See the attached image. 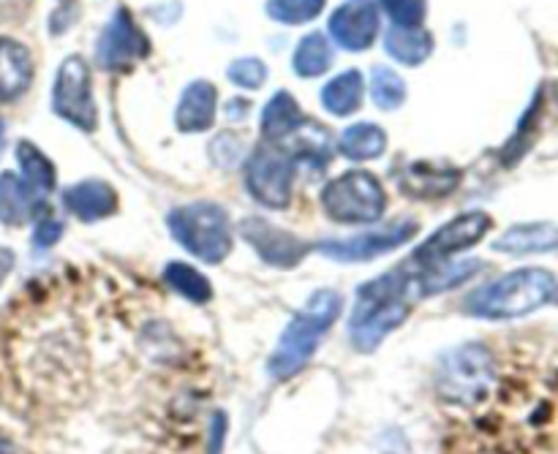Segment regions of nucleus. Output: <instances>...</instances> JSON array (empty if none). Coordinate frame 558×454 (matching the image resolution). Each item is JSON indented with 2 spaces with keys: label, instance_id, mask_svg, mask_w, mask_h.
<instances>
[{
  "label": "nucleus",
  "instance_id": "nucleus-1",
  "mask_svg": "<svg viewBox=\"0 0 558 454\" xmlns=\"http://www.w3.org/2000/svg\"><path fill=\"white\" fill-rule=\"evenodd\" d=\"M343 308V297L336 289H322L308 297V303L294 314L278 341L276 352L267 359V373L276 381H287L298 376L305 365L314 359L319 341L327 335L332 324L338 321Z\"/></svg>",
  "mask_w": 558,
  "mask_h": 454
},
{
  "label": "nucleus",
  "instance_id": "nucleus-2",
  "mask_svg": "<svg viewBox=\"0 0 558 454\" xmlns=\"http://www.w3.org/2000/svg\"><path fill=\"white\" fill-rule=\"evenodd\" d=\"M558 283L554 272L526 267L501 275L499 281L469 294L466 314L477 319H518L556 299Z\"/></svg>",
  "mask_w": 558,
  "mask_h": 454
},
{
  "label": "nucleus",
  "instance_id": "nucleus-3",
  "mask_svg": "<svg viewBox=\"0 0 558 454\" xmlns=\"http://www.w3.org/2000/svg\"><path fill=\"white\" fill-rule=\"evenodd\" d=\"M496 386V359L480 343L456 348L436 370V392L452 406L474 408L490 397Z\"/></svg>",
  "mask_w": 558,
  "mask_h": 454
},
{
  "label": "nucleus",
  "instance_id": "nucleus-4",
  "mask_svg": "<svg viewBox=\"0 0 558 454\" xmlns=\"http://www.w3.org/2000/svg\"><path fill=\"white\" fill-rule=\"evenodd\" d=\"M172 237L207 265H221L232 250V226L223 207L213 201H191L178 207L167 218Z\"/></svg>",
  "mask_w": 558,
  "mask_h": 454
},
{
  "label": "nucleus",
  "instance_id": "nucleus-5",
  "mask_svg": "<svg viewBox=\"0 0 558 454\" xmlns=\"http://www.w3.org/2000/svg\"><path fill=\"white\" fill-rule=\"evenodd\" d=\"M322 207L336 223H374L385 216L387 194L371 172H347L325 185Z\"/></svg>",
  "mask_w": 558,
  "mask_h": 454
},
{
  "label": "nucleus",
  "instance_id": "nucleus-6",
  "mask_svg": "<svg viewBox=\"0 0 558 454\" xmlns=\"http://www.w3.org/2000/svg\"><path fill=\"white\" fill-rule=\"evenodd\" d=\"M52 109L58 118L71 123L74 128L93 134L98 125L96 98H93L90 69L80 54H71L60 63L58 76H54Z\"/></svg>",
  "mask_w": 558,
  "mask_h": 454
},
{
  "label": "nucleus",
  "instance_id": "nucleus-7",
  "mask_svg": "<svg viewBox=\"0 0 558 454\" xmlns=\"http://www.w3.org/2000/svg\"><path fill=\"white\" fill-rule=\"evenodd\" d=\"M294 174H298V167H294V158L289 152L262 145L248 158L245 185L259 205L270 207V210H283L292 201Z\"/></svg>",
  "mask_w": 558,
  "mask_h": 454
},
{
  "label": "nucleus",
  "instance_id": "nucleus-8",
  "mask_svg": "<svg viewBox=\"0 0 558 454\" xmlns=\"http://www.w3.org/2000/svg\"><path fill=\"white\" fill-rule=\"evenodd\" d=\"M150 54V38L134 22L129 9H118L96 44V63L104 71H129Z\"/></svg>",
  "mask_w": 558,
  "mask_h": 454
},
{
  "label": "nucleus",
  "instance_id": "nucleus-9",
  "mask_svg": "<svg viewBox=\"0 0 558 454\" xmlns=\"http://www.w3.org/2000/svg\"><path fill=\"white\" fill-rule=\"evenodd\" d=\"M494 221H490L488 212H463V216L452 218L450 223L439 229L436 234H430L428 243L420 245L412 254V265H434V261L450 259V256L461 254V250L477 245L485 234L490 232Z\"/></svg>",
  "mask_w": 558,
  "mask_h": 454
},
{
  "label": "nucleus",
  "instance_id": "nucleus-10",
  "mask_svg": "<svg viewBox=\"0 0 558 454\" xmlns=\"http://www.w3.org/2000/svg\"><path fill=\"white\" fill-rule=\"evenodd\" d=\"M414 234H417V223L398 221L392 223V226L379 229V232L357 234V237H349V240H330V243H319L316 245V250H319L322 256H327V259L352 265V261H368L381 254H390V250H398L401 245H407Z\"/></svg>",
  "mask_w": 558,
  "mask_h": 454
},
{
  "label": "nucleus",
  "instance_id": "nucleus-11",
  "mask_svg": "<svg viewBox=\"0 0 558 454\" xmlns=\"http://www.w3.org/2000/svg\"><path fill=\"white\" fill-rule=\"evenodd\" d=\"M240 234L262 256V261H267L270 267H283V270L298 267L311 250L298 234L272 226L265 218H245L240 223Z\"/></svg>",
  "mask_w": 558,
  "mask_h": 454
},
{
  "label": "nucleus",
  "instance_id": "nucleus-12",
  "mask_svg": "<svg viewBox=\"0 0 558 454\" xmlns=\"http://www.w3.org/2000/svg\"><path fill=\"white\" fill-rule=\"evenodd\" d=\"M379 9L371 0H352L330 16V36L349 52H363L379 36Z\"/></svg>",
  "mask_w": 558,
  "mask_h": 454
},
{
  "label": "nucleus",
  "instance_id": "nucleus-13",
  "mask_svg": "<svg viewBox=\"0 0 558 454\" xmlns=\"http://www.w3.org/2000/svg\"><path fill=\"white\" fill-rule=\"evenodd\" d=\"M458 185H461V169L447 167V163L414 161L398 174V188L420 201L445 199Z\"/></svg>",
  "mask_w": 558,
  "mask_h": 454
},
{
  "label": "nucleus",
  "instance_id": "nucleus-14",
  "mask_svg": "<svg viewBox=\"0 0 558 454\" xmlns=\"http://www.w3.org/2000/svg\"><path fill=\"white\" fill-rule=\"evenodd\" d=\"M63 201L80 221L96 223L118 212V194L104 180H82L63 191Z\"/></svg>",
  "mask_w": 558,
  "mask_h": 454
},
{
  "label": "nucleus",
  "instance_id": "nucleus-15",
  "mask_svg": "<svg viewBox=\"0 0 558 454\" xmlns=\"http://www.w3.org/2000/svg\"><path fill=\"white\" fill-rule=\"evenodd\" d=\"M216 103H218V90L216 85L205 79L191 82L183 90L178 103V112H174V123L183 134H202V131L213 128V120H216Z\"/></svg>",
  "mask_w": 558,
  "mask_h": 454
},
{
  "label": "nucleus",
  "instance_id": "nucleus-16",
  "mask_svg": "<svg viewBox=\"0 0 558 454\" xmlns=\"http://www.w3.org/2000/svg\"><path fill=\"white\" fill-rule=\"evenodd\" d=\"M409 316H412V299H401V303H392L387 305V308L376 310V314L357 321V324H349L354 348L365 354L376 352V348L381 346V341H385L392 330H398Z\"/></svg>",
  "mask_w": 558,
  "mask_h": 454
},
{
  "label": "nucleus",
  "instance_id": "nucleus-17",
  "mask_svg": "<svg viewBox=\"0 0 558 454\" xmlns=\"http://www.w3.org/2000/svg\"><path fill=\"white\" fill-rule=\"evenodd\" d=\"M33 82V58L25 44L0 38V101H16Z\"/></svg>",
  "mask_w": 558,
  "mask_h": 454
},
{
  "label": "nucleus",
  "instance_id": "nucleus-18",
  "mask_svg": "<svg viewBox=\"0 0 558 454\" xmlns=\"http://www.w3.org/2000/svg\"><path fill=\"white\" fill-rule=\"evenodd\" d=\"M494 248L512 256L548 254V250L558 248V226L550 221L521 223V226L507 229V232L496 240Z\"/></svg>",
  "mask_w": 558,
  "mask_h": 454
},
{
  "label": "nucleus",
  "instance_id": "nucleus-19",
  "mask_svg": "<svg viewBox=\"0 0 558 454\" xmlns=\"http://www.w3.org/2000/svg\"><path fill=\"white\" fill-rule=\"evenodd\" d=\"M480 272V261H434L425 265L423 270L414 272V294L417 297H430V294H441L447 289H456L466 283Z\"/></svg>",
  "mask_w": 558,
  "mask_h": 454
},
{
  "label": "nucleus",
  "instance_id": "nucleus-20",
  "mask_svg": "<svg viewBox=\"0 0 558 454\" xmlns=\"http://www.w3.org/2000/svg\"><path fill=\"white\" fill-rule=\"evenodd\" d=\"M365 98V79L357 69H349L343 74L332 76L325 87H322V107L336 118H349L363 107Z\"/></svg>",
  "mask_w": 558,
  "mask_h": 454
},
{
  "label": "nucleus",
  "instance_id": "nucleus-21",
  "mask_svg": "<svg viewBox=\"0 0 558 454\" xmlns=\"http://www.w3.org/2000/svg\"><path fill=\"white\" fill-rule=\"evenodd\" d=\"M298 125H303V109L294 101L292 93L278 90L262 112V134L270 142H281L289 139L298 131Z\"/></svg>",
  "mask_w": 558,
  "mask_h": 454
},
{
  "label": "nucleus",
  "instance_id": "nucleus-22",
  "mask_svg": "<svg viewBox=\"0 0 558 454\" xmlns=\"http://www.w3.org/2000/svg\"><path fill=\"white\" fill-rule=\"evenodd\" d=\"M385 49L403 65H420L434 54V36L425 27L392 25L385 36Z\"/></svg>",
  "mask_w": 558,
  "mask_h": 454
},
{
  "label": "nucleus",
  "instance_id": "nucleus-23",
  "mask_svg": "<svg viewBox=\"0 0 558 454\" xmlns=\"http://www.w3.org/2000/svg\"><path fill=\"white\" fill-rule=\"evenodd\" d=\"M38 196L27 188V183L16 174H0V223L5 226H20L36 210Z\"/></svg>",
  "mask_w": 558,
  "mask_h": 454
},
{
  "label": "nucleus",
  "instance_id": "nucleus-24",
  "mask_svg": "<svg viewBox=\"0 0 558 454\" xmlns=\"http://www.w3.org/2000/svg\"><path fill=\"white\" fill-rule=\"evenodd\" d=\"M341 156L349 161H374V158L385 156L387 150V134L374 123H357L349 125L341 134Z\"/></svg>",
  "mask_w": 558,
  "mask_h": 454
},
{
  "label": "nucleus",
  "instance_id": "nucleus-25",
  "mask_svg": "<svg viewBox=\"0 0 558 454\" xmlns=\"http://www.w3.org/2000/svg\"><path fill=\"white\" fill-rule=\"evenodd\" d=\"M332 44L325 33H308V36L300 38L298 49H294V74L303 76V79H314L322 76L332 65Z\"/></svg>",
  "mask_w": 558,
  "mask_h": 454
},
{
  "label": "nucleus",
  "instance_id": "nucleus-26",
  "mask_svg": "<svg viewBox=\"0 0 558 454\" xmlns=\"http://www.w3.org/2000/svg\"><path fill=\"white\" fill-rule=\"evenodd\" d=\"M16 161H20L22 180L27 183V188L36 196H47L49 191L58 183V172H54V163L38 150L31 142H20L16 145Z\"/></svg>",
  "mask_w": 558,
  "mask_h": 454
},
{
  "label": "nucleus",
  "instance_id": "nucleus-27",
  "mask_svg": "<svg viewBox=\"0 0 558 454\" xmlns=\"http://www.w3.org/2000/svg\"><path fill=\"white\" fill-rule=\"evenodd\" d=\"M163 281H167L174 292L183 294L185 299H191V303L196 305H205L213 299L210 281H207L199 270L183 265V261H172V265H167V270H163Z\"/></svg>",
  "mask_w": 558,
  "mask_h": 454
},
{
  "label": "nucleus",
  "instance_id": "nucleus-28",
  "mask_svg": "<svg viewBox=\"0 0 558 454\" xmlns=\"http://www.w3.org/2000/svg\"><path fill=\"white\" fill-rule=\"evenodd\" d=\"M371 96H374L376 107L392 112V109L403 107V101H407V82H403L398 71L376 65L371 71Z\"/></svg>",
  "mask_w": 558,
  "mask_h": 454
},
{
  "label": "nucleus",
  "instance_id": "nucleus-29",
  "mask_svg": "<svg viewBox=\"0 0 558 454\" xmlns=\"http://www.w3.org/2000/svg\"><path fill=\"white\" fill-rule=\"evenodd\" d=\"M327 0H267V16L281 25H303L316 20Z\"/></svg>",
  "mask_w": 558,
  "mask_h": 454
},
{
  "label": "nucleus",
  "instance_id": "nucleus-30",
  "mask_svg": "<svg viewBox=\"0 0 558 454\" xmlns=\"http://www.w3.org/2000/svg\"><path fill=\"white\" fill-rule=\"evenodd\" d=\"M381 9L387 11L392 25L398 27H423L428 3L425 0H379Z\"/></svg>",
  "mask_w": 558,
  "mask_h": 454
},
{
  "label": "nucleus",
  "instance_id": "nucleus-31",
  "mask_svg": "<svg viewBox=\"0 0 558 454\" xmlns=\"http://www.w3.org/2000/svg\"><path fill=\"white\" fill-rule=\"evenodd\" d=\"M227 76L232 85L243 87V90H256V87L265 85L267 65H265V60H259V58H240L229 65Z\"/></svg>",
  "mask_w": 558,
  "mask_h": 454
},
{
  "label": "nucleus",
  "instance_id": "nucleus-32",
  "mask_svg": "<svg viewBox=\"0 0 558 454\" xmlns=\"http://www.w3.org/2000/svg\"><path fill=\"white\" fill-rule=\"evenodd\" d=\"M240 156H243V142H240L234 134H221L213 139L210 158L218 163V167L223 169L234 167V163L240 161Z\"/></svg>",
  "mask_w": 558,
  "mask_h": 454
},
{
  "label": "nucleus",
  "instance_id": "nucleus-33",
  "mask_svg": "<svg viewBox=\"0 0 558 454\" xmlns=\"http://www.w3.org/2000/svg\"><path fill=\"white\" fill-rule=\"evenodd\" d=\"M60 234H63V223L54 221V218H41L36 226V234H33V243H36V248L47 250L58 243Z\"/></svg>",
  "mask_w": 558,
  "mask_h": 454
},
{
  "label": "nucleus",
  "instance_id": "nucleus-34",
  "mask_svg": "<svg viewBox=\"0 0 558 454\" xmlns=\"http://www.w3.org/2000/svg\"><path fill=\"white\" fill-rule=\"evenodd\" d=\"M227 414L216 412L210 419V441H207V454H223V441H227Z\"/></svg>",
  "mask_w": 558,
  "mask_h": 454
},
{
  "label": "nucleus",
  "instance_id": "nucleus-35",
  "mask_svg": "<svg viewBox=\"0 0 558 454\" xmlns=\"http://www.w3.org/2000/svg\"><path fill=\"white\" fill-rule=\"evenodd\" d=\"M14 250L0 245V286H3V281L11 275V270H14Z\"/></svg>",
  "mask_w": 558,
  "mask_h": 454
},
{
  "label": "nucleus",
  "instance_id": "nucleus-36",
  "mask_svg": "<svg viewBox=\"0 0 558 454\" xmlns=\"http://www.w3.org/2000/svg\"><path fill=\"white\" fill-rule=\"evenodd\" d=\"M0 454H16L14 444H11V441H5V439H0Z\"/></svg>",
  "mask_w": 558,
  "mask_h": 454
},
{
  "label": "nucleus",
  "instance_id": "nucleus-37",
  "mask_svg": "<svg viewBox=\"0 0 558 454\" xmlns=\"http://www.w3.org/2000/svg\"><path fill=\"white\" fill-rule=\"evenodd\" d=\"M3 147H5V123L0 120V152H3Z\"/></svg>",
  "mask_w": 558,
  "mask_h": 454
},
{
  "label": "nucleus",
  "instance_id": "nucleus-38",
  "mask_svg": "<svg viewBox=\"0 0 558 454\" xmlns=\"http://www.w3.org/2000/svg\"><path fill=\"white\" fill-rule=\"evenodd\" d=\"M556 303H558V292H556Z\"/></svg>",
  "mask_w": 558,
  "mask_h": 454
}]
</instances>
